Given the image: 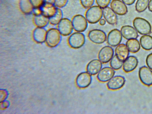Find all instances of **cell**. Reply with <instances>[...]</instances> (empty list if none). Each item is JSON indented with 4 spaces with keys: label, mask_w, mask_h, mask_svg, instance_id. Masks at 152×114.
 Masks as SVG:
<instances>
[{
    "label": "cell",
    "mask_w": 152,
    "mask_h": 114,
    "mask_svg": "<svg viewBox=\"0 0 152 114\" xmlns=\"http://www.w3.org/2000/svg\"><path fill=\"white\" fill-rule=\"evenodd\" d=\"M85 16L87 21L89 23H97L102 17V10L98 6H92L88 8L86 11Z\"/></svg>",
    "instance_id": "1"
},
{
    "label": "cell",
    "mask_w": 152,
    "mask_h": 114,
    "mask_svg": "<svg viewBox=\"0 0 152 114\" xmlns=\"http://www.w3.org/2000/svg\"><path fill=\"white\" fill-rule=\"evenodd\" d=\"M133 24L137 32L141 34H148L151 32L152 27L150 23L144 18H135L133 21Z\"/></svg>",
    "instance_id": "2"
},
{
    "label": "cell",
    "mask_w": 152,
    "mask_h": 114,
    "mask_svg": "<svg viewBox=\"0 0 152 114\" xmlns=\"http://www.w3.org/2000/svg\"><path fill=\"white\" fill-rule=\"evenodd\" d=\"M61 35L58 28L49 29L47 32L45 41L48 45L52 48L58 46L61 42Z\"/></svg>",
    "instance_id": "3"
},
{
    "label": "cell",
    "mask_w": 152,
    "mask_h": 114,
    "mask_svg": "<svg viewBox=\"0 0 152 114\" xmlns=\"http://www.w3.org/2000/svg\"><path fill=\"white\" fill-rule=\"evenodd\" d=\"M86 41L84 34L80 32H75L71 34L68 37V42L69 46L74 49L82 47Z\"/></svg>",
    "instance_id": "4"
},
{
    "label": "cell",
    "mask_w": 152,
    "mask_h": 114,
    "mask_svg": "<svg viewBox=\"0 0 152 114\" xmlns=\"http://www.w3.org/2000/svg\"><path fill=\"white\" fill-rule=\"evenodd\" d=\"M88 22L86 18L80 14L74 15L72 20L73 29L78 32H83L87 29Z\"/></svg>",
    "instance_id": "5"
},
{
    "label": "cell",
    "mask_w": 152,
    "mask_h": 114,
    "mask_svg": "<svg viewBox=\"0 0 152 114\" xmlns=\"http://www.w3.org/2000/svg\"><path fill=\"white\" fill-rule=\"evenodd\" d=\"M139 79L141 82L147 86H152V70L146 66L140 67L138 72Z\"/></svg>",
    "instance_id": "6"
},
{
    "label": "cell",
    "mask_w": 152,
    "mask_h": 114,
    "mask_svg": "<svg viewBox=\"0 0 152 114\" xmlns=\"http://www.w3.org/2000/svg\"><path fill=\"white\" fill-rule=\"evenodd\" d=\"M88 37L90 40L96 44H101L106 40V33L103 31L98 29H94L88 33Z\"/></svg>",
    "instance_id": "7"
},
{
    "label": "cell",
    "mask_w": 152,
    "mask_h": 114,
    "mask_svg": "<svg viewBox=\"0 0 152 114\" xmlns=\"http://www.w3.org/2000/svg\"><path fill=\"white\" fill-rule=\"evenodd\" d=\"M92 80L91 75L87 71L82 72L77 76L75 80L76 84L79 88H85L90 86Z\"/></svg>",
    "instance_id": "8"
},
{
    "label": "cell",
    "mask_w": 152,
    "mask_h": 114,
    "mask_svg": "<svg viewBox=\"0 0 152 114\" xmlns=\"http://www.w3.org/2000/svg\"><path fill=\"white\" fill-rule=\"evenodd\" d=\"M125 82L126 79L124 76L120 75H115L107 82V86L110 90H117L122 88Z\"/></svg>",
    "instance_id": "9"
},
{
    "label": "cell",
    "mask_w": 152,
    "mask_h": 114,
    "mask_svg": "<svg viewBox=\"0 0 152 114\" xmlns=\"http://www.w3.org/2000/svg\"><path fill=\"white\" fill-rule=\"evenodd\" d=\"M114 54L113 48L110 46H106L102 47L99 51L98 58L102 63H107L110 61Z\"/></svg>",
    "instance_id": "10"
},
{
    "label": "cell",
    "mask_w": 152,
    "mask_h": 114,
    "mask_svg": "<svg viewBox=\"0 0 152 114\" xmlns=\"http://www.w3.org/2000/svg\"><path fill=\"white\" fill-rule=\"evenodd\" d=\"M58 29L62 35H70L73 30L72 21L68 18H63L58 25Z\"/></svg>",
    "instance_id": "11"
},
{
    "label": "cell",
    "mask_w": 152,
    "mask_h": 114,
    "mask_svg": "<svg viewBox=\"0 0 152 114\" xmlns=\"http://www.w3.org/2000/svg\"><path fill=\"white\" fill-rule=\"evenodd\" d=\"M122 35L121 31L117 29L111 30L108 33L107 37V42L112 47L117 46L121 42Z\"/></svg>",
    "instance_id": "12"
},
{
    "label": "cell",
    "mask_w": 152,
    "mask_h": 114,
    "mask_svg": "<svg viewBox=\"0 0 152 114\" xmlns=\"http://www.w3.org/2000/svg\"><path fill=\"white\" fill-rule=\"evenodd\" d=\"M115 73V70L111 67L106 66L102 68L97 74V78L100 82L105 83L108 81Z\"/></svg>",
    "instance_id": "13"
},
{
    "label": "cell",
    "mask_w": 152,
    "mask_h": 114,
    "mask_svg": "<svg viewBox=\"0 0 152 114\" xmlns=\"http://www.w3.org/2000/svg\"><path fill=\"white\" fill-rule=\"evenodd\" d=\"M138 60L135 56H129L124 61L122 66L123 70L126 72L129 73L134 71L138 65Z\"/></svg>",
    "instance_id": "14"
},
{
    "label": "cell",
    "mask_w": 152,
    "mask_h": 114,
    "mask_svg": "<svg viewBox=\"0 0 152 114\" xmlns=\"http://www.w3.org/2000/svg\"><path fill=\"white\" fill-rule=\"evenodd\" d=\"M110 6L112 10L118 15H124L128 12L126 4L120 0H113L110 3Z\"/></svg>",
    "instance_id": "15"
},
{
    "label": "cell",
    "mask_w": 152,
    "mask_h": 114,
    "mask_svg": "<svg viewBox=\"0 0 152 114\" xmlns=\"http://www.w3.org/2000/svg\"><path fill=\"white\" fill-rule=\"evenodd\" d=\"M103 16L109 24L114 25L118 21V18L116 14L109 7H107L102 9Z\"/></svg>",
    "instance_id": "16"
},
{
    "label": "cell",
    "mask_w": 152,
    "mask_h": 114,
    "mask_svg": "<svg viewBox=\"0 0 152 114\" xmlns=\"http://www.w3.org/2000/svg\"><path fill=\"white\" fill-rule=\"evenodd\" d=\"M102 63L98 59H94L91 61L86 66L87 72L91 75L97 74L102 69Z\"/></svg>",
    "instance_id": "17"
},
{
    "label": "cell",
    "mask_w": 152,
    "mask_h": 114,
    "mask_svg": "<svg viewBox=\"0 0 152 114\" xmlns=\"http://www.w3.org/2000/svg\"><path fill=\"white\" fill-rule=\"evenodd\" d=\"M120 31L122 36L126 39H137L138 37L137 31L134 28L130 26H122Z\"/></svg>",
    "instance_id": "18"
},
{
    "label": "cell",
    "mask_w": 152,
    "mask_h": 114,
    "mask_svg": "<svg viewBox=\"0 0 152 114\" xmlns=\"http://www.w3.org/2000/svg\"><path fill=\"white\" fill-rule=\"evenodd\" d=\"M47 31L44 28L37 27L33 31V37L37 43H41L45 42Z\"/></svg>",
    "instance_id": "19"
},
{
    "label": "cell",
    "mask_w": 152,
    "mask_h": 114,
    "mask_svg": "<svg viewBox=\"0 0 152 114\" xmlns=\"http://www.w3.org/2000/svg\"><path fill=\"white\" fill-rule=\"evenodd\" d=\"M115 55L120 60L124 61L128 56L129 51L126 45L120 44L115 50Z\"/></svg>",
    "instance_id": "20"
},
{
    "label": "cell",
    "mask_w": 152,
    "mask_h": 114,
    "mask_svg": "<svg viewBox=\"0 0 152 114\" xmlns=\"http://www.w3.org/2000/svg\"><path fill=\"white\" fill-rule=\"evenodd\" d=\"M40 8L42 14L49 18L55 14L57 9L54 4L45 2H44Z\"/></svg>",
    "instance_id": "21"
},
{
    "label": "cell",
    "mask_w": 152,
    "mask_h": 114,
    "mask_svg": "<svg viewBox=\"0 0 152 114\" xmlns=\"http://www.w3.org/2000/svg\"><path fill=\"white\" fill-rule=\"evenodd\" d=\"M19 6L21 11L25 14L29 15L32 13L34 7L30 0H20Z\"/></svg>",
    "instance_id": "22"
},
{
    "label": "cell",
    "mask_w": 152,
    "mask_h": 114,
    "mask_svg": "<svg viewBox=\"0 0 152 114\" xmlns=\"http://www.w3.org/2000/svg\"><path fill=\"white\" fill-rule=\"evenodd\" d=\"M140 42L142 48L146 50L152 49V37L146 34L142 36L140 39Z\"/></svg>",
    "instance_id": "23"
},
{
    "label": "cell",
    "mask_w": 152,
    "mask_h": 114,
    "mask_svg": "<svg viewBox=\"0 0 152 114\" xmlns=\"http://www.w3.org/2000/svg\"><path fill=\"white\" fill-rule=\"evenodd\" d=\"M34 22L37 27L44 28L50 22L49 18L42 14L35 16Z\"/></svg>",
    "instance_id": "24"
},
{
    "label": "cell",
    "mask_w": 152,
    "mask_h": 114,
    "mask_svg": "<svg viewBox=\"0 0 152 114\" xmlns=\"http://www.w3.org/2000/svg\"><path fill=\"white\" fill-rule=\"evenodd\" d=\"M126 45L129 51L133 53L137 52L140 48V42L136 39L128 40L126 42Z\"/></svg>",
    "instance_id": "25"
},
{
    "label": "cell",
    "mask_w": 152,
    "mask_h": 114,
    "mask_svg": "<svg viewBox=\"0 0 152 114\" xmlns=\"http://www.w3.org/2000/svg\"><path fill=\"white\" fill-rule=\"evenodd\" d=\"M63 12L59 8H57V11L55 14L49 18L50 23L53 25H58L63 18Z\"/></svg>",
    "instance_id": "26"
},
{
    "label": "cell",
    "mask_w": 152,
    "mask_h": 114,
    "mask_svg": "<svg viewBox=\"0 0 152 114\" xmlns=\"http://www.w3.org/2000/svg\"><path fill=\"white\" fill-rule=\"evenodd\" d=\"M149 0H137L135 5L136 10L139 12L144 11L148 6Z\"/></svg>",
    "instance_id": "27"
},
{
    "label": "cell",
    "mask_w": 152,
    "mask_h": 114,
    "mask_svg": "<svg viewBox=\"0 0 152 114\" xmlns=\"http://www.w3.org/2000/svg\"><path fill=\"white\" fill-rule=\"evenodd\" d=\"M123 61L119 59L115 55L110 61V65L115 70H117L121 69L122 66Z\"/></svg>",
    "instance_id": "28"
},
{
    "label": "cell",
    "mask_w": 152,
    "mask_h": 114,
    "mask_svg": "<svg viewBox=\"0 0 152 114\" xmlns=\"http://www.w3.org/2000/svg\"><path fill=\"white\" fill-rule=\"evenodd\" d=\"M82 6L85 9H88L92 6L94 0H80Z\"/></svg>",
    "instance_id": "29"
},
{
    "label": "cell",
    "mask_w": 152,
    "mask_h": 114,
    "mask_svg": "<svg viewBox=\"0 0 152 114\" xmlns=\"http://www.w3.org/2000/svg\"><path fill=\"white\" fill-rule=\"evenodd\" d=\"M111 0H96L98 5L102 8L107 7L111 2Z\"/></svg>",
    "instance_id": "30"
},
{
    "label": "cell",
    "mask_w": 152,
    "mask_h": 114,
    "mask_svg": "<svg viewBox=\"0 0 152 114\" xmlns=\"http://www.w3.org/2000/svg\"><path fill=\"white\" fill-rule=\"evenodd\" d=\"M69 0H55L54 5L58 8L65 7L67 4Z\"/></svg>",
    "instance_id": "31"
},
{
    "label": "cell",
    "mask_w": 152,
    "mask_h": 114,
    "mask_svg": "<svg viewBox=\"0 0 152 114\" xmlns=\"http://www.w3.org/2000/svg\"><path fill=\"white\" fill-rule=\"evenodd\" d=\"M34 7L40 8L44 3V0H30Z\"/></svg>",
    "instance_id": "32"
},
{
    "label": "cell",
    "mask_w": 152,
    "mask_h": 114,
    "mask_svg": "<svg viewBox=\"0 0 152 114\" xmlns=\"http://www.w3.org/2000/svg\"><path fill=\"white\" fill-rule=\"evenodd\" d=\"M146 63L148 67L152 70V53L149 54L146 59Z\"/></svg>",
    "instance_id": "33"
},
{
    "label": "cell",
    "mask_w": 152,
    "mask_h": 114,
    "mask_svg": "<svg viewBox=\"0 0 152 114\" xmlns=\"http://www.w3.org/2000/svg\"><path fill=\"white\" fill-rule=\"evenodd\" d=\"M35 16L42 14V12L40 8L34 7L32 13Z\"/></svg>",
    "instance_id": "34"
},
{
    "label": "cell",
    "mask_w": 152,
    "mask_h": 114,
    "mask_svg": "<svg viewBox=\"0 0 152 114\" xmlns=\"http://www.w3.org/2000/svg\"><path fill=\"white\" fill-rule=\"evenodd\" d=\"M136 0H122V1L126 4L130 5L133 4Z\"/></svg>",
    "instance_id": "35"
},
{
    "label": "cell",
    "mask_w": 152,
    "mask_h": 114,
    "mask_svg": "<svg viewBox=\"0 0 152 114\" xmlns=\"http://www.w3.org/2000/svg\"><path fill=\"white\" fill-rule=\"evenodd\" d=\"M106 21L105 19H101L99 21V23L100 25L104 26L106 23Z\"/></svg>",
    "instance_id": "36"
},
{
    "label": "cell",
    "mask_w": 152,
    "mask_h": 114,
    "mask_svg": "<svg viewBox=\"0 0 152 114\" xmlns=\"http://www.w3.org/2000/svg\"><path fill=\"white\" fill-rule=\"evenodd\" d=\"M148 7L149 10L152 12V0H150L149 1Z\"/></svg>",
    "instance_id": "37"
},
{
    "label": "cell",
    "mask_w": 152,
    "mask_h": 114,
    "mask_svg": "<svg viewBox=\"0 0 152 114\" xmlns=\"http://www.w3.org/2000/svg\"><path fill=\"white\" fill-rule=\"evenodd\" d=\"M44 2L54 4L55 0H44Z\"/></svg>",
    "instance_id": "38"
}]
</instances>
